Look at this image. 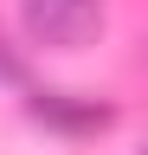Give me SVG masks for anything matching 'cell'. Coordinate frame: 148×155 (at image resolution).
I'll list each match as a JSON object with an SVG mask.
<instances>
[{"label": "cell", "mask_w": 148, "mask_h": 155, "mask_svg": "<svg viewBox=\"0 0 148 155\" xmlns=\"http://www.w3.org/2000/svg\"><path fill=\"white\" fill-rule=\"evenodd\" d=\"M26 32L39 45H58V52H77L103 32V7L97 0H26Z\"/></svg>", "instance_id": "6da1fadb"}]
</instances>
